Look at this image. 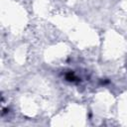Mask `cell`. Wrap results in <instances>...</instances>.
<instances>
[{"label":"cell","mask_w":127,"mask_h":127,"mask_svg":"<svg viewBox=\"0 0 127 127\" xmlns=\"http://www.w3.org/2000/svg\"><path fill=\"white\" fill-rule=\"evenodd\" d=\"M64 77H65V79H66L67 81H69V82H77V81H79V80H80V78H78L72 70L67 71V72L65 73Z\"/></svg>","instance_id":"obj_1"}]
</instances>
